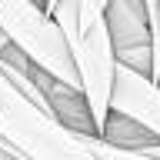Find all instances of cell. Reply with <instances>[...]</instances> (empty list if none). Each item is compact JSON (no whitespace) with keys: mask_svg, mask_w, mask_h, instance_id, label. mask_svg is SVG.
<instances>
[{"mask_svg":"<svg viewBox=\"0 0 160 160\" xmlns=\"http://www.w3.org/2000/svg\"><path fill=\"white\" fill-rule=\"evenodd\" d=\"M23 160H27V157H23Z\"/></svg>","mask_w":160,"mask_h":160,"instance_id":"cell-13","label":"cell"},{"mask_svg":"<svg viewBox=\"0 0 160 160\" xmlns=\"http://www.w3.org/2000/svg\"><path fill=\"white\" fill-rule=\"evenodd\" d=\"M100 137L110 140V143H117V147H127V150H140V147H147V143L157 140L150 130H143L140 123H133L130 117H123V113H117V110H110L107 127H103Z\"/></svg>","mask_w":160,"mask_h":160,"instance_id":"cell-6","label":"cell"},{"mask_svg":"<svg viewBox=\"0 0 160 160\" xmlns=\"http://www.w3.org/2000/svg\"><path fill=\"white\" fill-rule=\"evenodd\" d=\"M97 3H100V7H103V10H107V3H110V0H97Z\"/></svg>","mask_w":160,"mask_h":160,"instance_id":"cell-11","label":"cell"},{"mask_svg":"<svg viewBox=\"0 0 160 160\" xmlns=\"http://www.w3.org/2000/svg\"><path fill=\"white\" fill-rule=\"evenodd\" d=\"M157 83H160V80H157Z\"/></svg>","mask_w":160,"mask_h":160,"instance_id":"cell-12","label":"cell"},{"mask_svg":"<svg viewBox=\"0 0 160 160\" xmlns=\"http://www.w3.org/2000/svg\"><path fill=\"white\" fill-rule=\"evenodd\" d=\"M80 137L87 140V147L97 153V160H157L143 153V150H127V147H117V143H110V140L97 137V133H80Z\"/></svg>","mask_w":160,"mask_h":160,"instance_id":"cell-7","label":"cell"},{"mask_svg":"<svg viewBox=\"0 0 160 160\" xmlns=\"http://www.w3.org/2000/svg\"><path fill=\"white\" fill-rule=\"evenodd\" d=\"M107 27L117 50V60L153 77V27L143 0H110Z\"/></svg>","mask_w":160,"mask_h":160,"instance_id":"cell-4","label":"cell"},{"mask_svg":"<svg viewBox=\"0 0 160 160\" xmlns=\"http://www.w3.org/2000/svg\"><path fill=\"white\" fill-rule=\"evenodd\" d=\"M110 110H117L143 130H150L160 140V83L150 73L117 63V77H113V93H110Z\"/></svg>","mask_w":160,"mask_h":160,"instance_id":"cell-5","label":"cell"},{"mask_svg":"<svg viewBox=\"0 0 160 160\" xmlns=\"http://www.w3.org/2000/svg\"><path fill=\"white\" fill-rule=\"evenodd\" d=\"M50 13L70 43V53H73V63L80 73V87H83V97L90 103L93 127L100 137L110 117V93H113V77H117V63H120L113 40H110L107 10L97 0H57V7Z\"/></svg>","mask_w":160,"mask_h":160,"instance_id":"cell-1","label":"cell"},{"mask_svg":"<svg viewBox=\"0 0 160 160\" xmlns=\"http://www.w3.org/2000/svg\"><path fill=\"white\" fill-rule=\"evenodd\" d=\"M0 140L27 160H97L87 140L30 103L0 73Z\"/></svg>","mask_w":160,"mask_h":160,"instance_id":"cell-2","label":"cell"},{"mask_svg":"<svg viewBox=\"0 0 160 160\" xmlns=\"http://www.w3.org/2000/svg\"><path fill=\"white\" fill-rule=\"evenodd\" d=\"M10 47V37H7V33H3V30H0V53H3V50H7Z\"/></svg>","mask_w":160,"mask_h":160,"instance_id":"cell-9","label":"cell"},{"mask_svg":"<svg viewBox=\"0 0 160 160\" xmlns=\"http://www.w3.org/2000/svg\"><path fill=\"white\" fill-rule=\"evenodd\" d=\"M53 7H57V0H47V10H53Z\"/></svg>","mask_w":160,"mask_h":160,"instance_id":"cell-10","label":"cell"},{"mask_svg":"<svg viewBox=\"0 0 160 160\" xmlns=\"http://www.w3.org/2000/svg\"><path fill=\"white\" fill-rule=\"evenodd\" d=\"M0 160H23V157H20V153H17L13 147H7V143L0 140Z\"/></svg>","mask_w":160,"mask_h":160,"instance_id":"cell-8","label":"cell"},{"mask_svg":"<svg viewBox=\"0 0 160 160\" xmlns=\"http://www.w3.org/2000/svg\"><path fill=\"white\" fill-rule=\"evenodd\" d=\"M0 30L10 37L13 47H20L53 80H63L67 87L83 90L70 43L43 3H37V0H0Z\"/></svg>","mask_w":160,"mask_h":160,"instance_id":"cell-3","label":"cell"}]
</instances>
